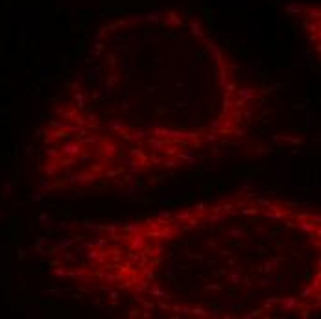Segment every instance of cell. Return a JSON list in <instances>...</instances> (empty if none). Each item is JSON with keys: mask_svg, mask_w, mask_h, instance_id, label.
Here are the masks:
<instances>
[{"mask_svg": "<svg viewBox=\"0 0 321 319\" xmlns=\"http://www.w3.org/2000/svg\"><path fill=\"white\" fill-rule=\"evenodd\" d=\"M148 135V131H135L133 135H129V139H133V140H141V139H144Z\"/></svg>", "mask_w": 321, "mask_h": 319, "instance_id": "cell-28", "label": "cell"}, {"mask_svg": "<svg viewBox=\"0 0 321 319\" xmlns=\"http://www.w3.org/2000/svg\"><path fill=\"white\" fill-rule=\"evenodd\" d=\"M233 111V101H231V98H229V94H225L223 96V113L227 115V113H231Z\"/></svg>", "mask_w": 321, "mask_h": 319, "instance_id": "cell-17", "label": "cell"}, {"mask_svg": "<svg viewBox=\"0 0 321 319\" xmlns=\"http://www.w3.org/2000/svg\"><path fill=\"white\" fill-rule=\"evenodd\" d=\"M129 153H131V157H137L139 160H146L148 157H146V153H142V150H139V148H131L129 150Z\"/></svg>", "mask_w": 321, "mask_h": 319, "instance_id": "cell-16", "label": "cell"}, {"mask_svg": "<svg viewBox=\"0 0 321 319\" xmlns=\"http://www.w3.org/2000/svg\"><path fill=\"white\" fill-rule=\"evenodd\" d=\"M286 227H290V229H295V227H297V223H294V221H286Z\"/></svg>", "mask_w": 321, "mask_h": 319, "instance_id": "cell-53", "label": "cell"}, {"mask_svg": "<svg viewBox=\"0 0 321 319\" xmlns=\"http://www.w3.org/2000/svg\"><path fill=\"white\" fill-rule=\"evenodd\" d=\"M46 155H50L52 159H57L61 153H59V148H50V150H46Z\"/></svg>", "mask_w": 321, "mask_h": 319, "instance_id": "cell-26", "label": "cell"}, {"mask_svg": "<svg viewBox=\"0 0 321 319\" xmlns=\"http://www.w3.org/2000/svg\"><path fill=\"white\" fill-rule=\"evenodd\" d=\"M142 308H146V310H151V308H155V304L151 302V301H142Z\"/></svg>", "mask_w": 321, "mask_h": 319, "instance_id": "cell-35", "label": "cell"}, {"mask_svg": "<svg viewBox=\"0 0 321 319\" xmlns=\"http://www.w3.org/2000/svg\"><path fill=\"white\" fill-rule=\"evenodd\" d=\"M190 216H192V212H190V210H185V212H179V214H177V219H179V221H186Z\"/></svg>", "mask_w": 321, "mask_h": 319, "instance_id": "cell-32", "label": "cell"}, {"mask_svg": "<svg viewBox=\"0 0 321 319\" xmlns=\"http://www.w3.org/2000/svg\"><path fill=\"white\" fill-rule=\"evenodd\" d=\"M56 275L57 277H67V271L65 269H56Z\"/></svg>", "mask_w": 321, "mask_h": 319, "instance_id": "cell-50", "label": "cell"}, {"mask_svg": "<svg viewBox=\"0 0 321 319\" xmlns=\"http://www.w3.org/2000/svg\"><path fill=\"white\" fill-rule=\"evenodd\" d=\"M109 297H111V299H116V297H118V292L111 290V292H109Z\"/></svg>", "mask_w": 321, "mask_h": 319, "instance_id": "cell-52", "label": "cell"}, {"mask_svg": "<svg viewBox=\"0 0 321 319\" xmlns=\"http://www.w3.org/2000/svg\"><path fill=\"white\" fill-rule=\"evenodd\" d=\"M264 216H266V218H271V219H282L284 218V214H282L281 210H273V212L268 210V212H264Z\"/></svg>", "mask_w": 321, "mask_h": 319, "instance_id": "cell-20", "label": "cell"}, {"mask_svg": "<svg viewBox=\"0 0 321 319\" xmlns=\"http://www.w3.org/2000/svg\"><path fill=\"white\" fill-rule=\"evenodd\" d=\"M157 306H159L160 310H166V312L170 310V304H168V302H164V301H159V302H157Z\"/></svg>", "mask_w": 321, "mask_h": 319, "instance_id": "cell-38", "label": "cell"}, {"mask_svg": "<svg viewBox=\"0 0 321 319\" xmlns=\"http://www.w3.org/2000/svg\"><path fill=\"white\" fill-rule=\"evenodd\" d=\"M210 210H212V212H220V210H221V205H212V207H210Z\"/></svg>", "mask_w": 321, "mask_h": 319, "instance_id": "cell-51", "label": "cell"}, {"mask_svg": "<svg viewBox=\"0 0 321 319\" xmlns=\"http://www.w3.org/2000/svg\"><path fill=\"white\" fill-rule=\"evenodd\" d=\"M89 160H94V155L83 150V151H81L80 155H78V162H89Z\"/></svg>", "mask_w": 321, "mask_h": 319, "instance_id": "cell-15", "label": "cell"}, {"mask_svg": "<svg viewBox=\"0 0 321 319\" xmlns=\"http://www.w3.org/2000/svg\"><path fill=\"white\" fill-rule=\"evenodd\" d=\"M271 269H273V262H266V264L262 266V271H266V273L271 271Z\"/></svg>", "mask_w": 321, "mask_h": 319, "instance_id": "cell-39", "label": "cell"}, {"mask_svg": "<svg viewBox=\"0 0 321 319\" xmlns=\"http://www.w3.org/2000/svg\"><path fill=\"white\" fill-rule=\"evenodd\" d=\"M316 225L318 223H314L312 219H303L297 223V229H301V231H304V233H314L316 231Z\"/></svg>", "mask_w": 321, "mask_h": 319, "instance_id": "cell-9", "label": "cell"}, {"mask_svg": "<svg viewBox=\"0 0 321 319\" xmlns=\"http://www.w3.org/2000/svg\"><path fill=\"white\" fill-rule=\"evenodd\" d=\"M227 81H229V70H227L225 66H221V70H220V85L223 87Z\"/></svg>", "mask_w": 321, "mask_h": 319, "instance_id": "cell-19", "label": "cell"}, {"mask_svg": "<svg viewBox=\"0 0 321 319\" xmlns=\"http://www.w3.org/2000/svg\"><path fill=\"white\" fill-rule=\"evenodd\" d=\"M139 258H141V255H135V253H131V255H129V260H131V264L139 262Z\"/></svg>", "mask_w": 321, "mask_h": 319, "instance_id": "cell-48", "label": "cell"}, {"mask_svg": "<svg viewBox=\"0 0 321 319\" xmlns=\"http://www.w3.org/2000/svg\"><path fill=\"white\" fill-rule=\"evenodd\" d=\"M83 150H85V146L81 142H78V140H65L63 146L59 148V153L61 155H74V157H78Z\"/></svg>", "mask_w": 321, "mask_h": 319, "instance_id": "cell-1", "label": "cell"}, {"mask_svg": "<svg viewBox=\"0 0 321 319\" xmlns=\"http://www.w3.org/2000/svg\"><path fill=\"white\" fill-rule=\"evenodd\" d=\"M205 209H207V205H205V203H198V207H196V210H198L200 214H203V212H205Z\"/></svg>", "mask_w": 321, "mask_h": 319, "instance_id": "cell-46", "label": "cell"}, {"mask_svg": "<svg viewBox=\"0 0 321 319\" xmlns=\"http://www.w3.org/2000/svg\"><path fill=\"white\" fill-rule=\"evenodd\" d=\"M220 255H221V257H229V255H231V251H220Z\"/></svg>", "mask_w": 321, "mask_h": 319, "instance_id": "cell-56", "label": "cell"}, {"mask_svg": "<svg viewBox=\"0 0 321 319\" xmlns=\"http://www.w3.org/2000/svg\"><path fill=\"white\" fill-rule=\"evenodd\" d=\"M310 288H312V290H314L316 293L319 292V277H316V279L312 280V284H310Z\"/></svg>", "mask_w": 321, "mask_h": 319, "instance_id": "cell-33", "label": "cell"}, {"mask_svg": "<svg viewBox=\"0 0 321 319\" xmlns=\"http://www.w3.org/2000/svg\"><path fill=\"white\" fill-rule=\"evenodd\" d=\"M142 229H144L142 223H127V225H126V231H127V233H139V231H142Z\"/></svg>", "mask_w": 321, "mask_h": 319, "instance_id": "cell-18", "label": "cell"}, {"mask_svg": "<svg viewBox=\"0 0 321 319\" xmlns=\"http://www.w3.org/2000/svg\"><path fill=\"white\" fill-rule=\"evenodd\" d=\"M44 140H46V142H48V144H52V142H56V137H54V131H48V129H46V131H44Z\"/></svg>", "mask_w": 321, "mask_h": 319, "instance_id": "cell-27", "label": "cell"}, {"mask_svg": "<svg viewBox=\"0 0 321 319\" xmlns=\"http://www.w3.org/2000/svg\"><path fill=\"white\" fill-rule=\"evenodd\" d=\"M225 218H227L225 212H223V214H214V216H209V221H210V223H218V221H223Z\"/></svg>", "mask_w": 321, "mask_h": 319, "instance_id": "cell-23", "label": "cell"}, {"mask_svg": "<svg viewBox=\"0 0 321 319\" xmlns=\"http://www.w3.org/2000/svg\"><path fill=\"white\" fill-rule=\"evenodd\" d=\"M273 282H271V279H262L260 280V286L262 288H268V286H271Z\"/></svg>", "mask_w": 321, "mask_h": 319, "instance_id": "cell-43", "label": "cell"}, {"mask_svg": "<svg viewBox=\"0 0 321 319\" xmlns=\"http://www.w3.org/2000/svg\"><path fill=\"white\" fill-rule=\"evenodd\" d=\"M144 277H146V280H151V279H153V271H151V267L144 271Z\"/></svg>", "mask_w": 321, "mask_h": 319, "instance_id": "cell-44", "label": "cell"}, {"mask_svg": "<svg viewBox=\"0 0 321 319\" xmlns=\"http://www.w3.org/2000/svg\"><path fill=\"white\" fill-rule=\"evenodd\" d=\"M148 146L151 148V151L160 153V151L168 146V142H166V140H162L160 137H151V139H148Z\"/></svg>", "mask_w": 321, "mask_h": 319, "instance_id": "cell-5", "label": "cell"}, {"mask_svg": "<svg viewBox=\"0 0 321 319\" xmlns=\"http://www.w3.org/2000/svg\"><path fill=\"white\" fill-rule=\"evenodd\" d=\"M186 223H188V227H186V229H194V227H198L200 218H192V216H190V218L186 219Z\"/></svg>", "mask_w": 321, "mask_h": 319, "instance_id": "cell-31", "label": "cell"}, {"mask_svg": "<svg viewBox=\"0 0 321 319\" xmlns=\"http://www.w3.org/2000/svg\"><path fill=\"white\" fill-rule=\"evenodd\" d=\"M57 170H59V166H57V160H56V159L48 160V162H46V166H44V172H46L48 175H54Z\"/></svg>", "mask_w": 321, "mask_h": 319, "instance_id": "cell-13", "label": "cell"}, {"mask_svg": "<svg viewBox=\"0 0 321 319\" xmlns=\"http://www.w3.org/2000/svg\"><path fill=\"white\" fill-rule=\"evenodd\" d=\"M124 127H126V124H124L122 120H118V118L113 120V122L109 124V129H111V131H122Z\"/></svg>", "mask_w": 321, "mask_h": 319, "instance_id": "cell-14", "label": "cell"}, {"mask_svg": "<svg viewBox=\"0 0 321 319\" xmlns=\"http://www.w3.org/2000/svg\"><path fill=\"white\" fill-rule=\"evenodd\" d=\"M242 212H244V214H259V209H257V207H255V209H244Z\"/></svg>", "mask_w": 321, "mask_h": 319, "instance_id": "cell-41", "label": "cell"}, {"mask_svg": "<svg viewBox=\"0 0 321 319\" xmlns=\"http://www.w3.org/2000/svg\"><path fill=\"white\" fill-rule=\"evenodd\" d=\"M72 242H74V238H72V240H63V242L59 243V247H63V249H65V247H68Z\"/></svg>", "mask_w": 321, "mask_h": 319, "instance_id": "cell-47", "label": "cell"}, {"mask_svg": "<svg viewBox=\"0 0 321 319\" xmlns=\"http://www.w3.org/2000/svg\"><path fill=\"white\" fill-rule=\"evenodd\" d=\"M297 306H299V302L295 297H284L281 304V312H294V310H297Z\"/></svg>", "mask_w": 321, "mask_h": 319, "instance_id": "cell-7", "label": "cell"}, {"mask_svg": "<svg viewBox=\"0 0 321 319\" xmlns=\"http://www.w3.org/2000/svg\"><path fill=\"white\" fill-rule=\"evenodd\" d=\"M162 151L166 153V157H175V155H177V148H175V146H170V148L166 146Z\"/></svg>", "mask_w": 321, "mask_h": 319, "instance_id": "cell-22", "label": "cell"}, {"mask_svg": "<svg viewBox=\"0 0 321 319\" xmlns=\"http://www.w3.org/2000/svg\"><path fill=\"white\" fill-rule=\"evenodd\" d=\"M223 89H225V94H231V92H235V91H236V85H235V83H229V81H227V83L223 85Z\"/></svg>", "mask_w": 321, "mask_h": 319, "instance_id": "cell-30", "label": "cell"}, {"mask_svg": "<svg viewBox=\"0 0 321 319\" xmlns=\"http://www.w3.org/2000/svg\"><path fill=\"white\" fill-rule=\"evenodd\" d=\"M221 210H223L225 214L231 212V210H233V203H223V205H221Z\"/></svg>", "mask_w": 321, "mask_h": 319, "instance_id": "cell-37", "label": "cell"}, {"mask_svg": "<svg viewBox=\"0 0 321 319\" xmlns=\"http://www.w3.org/2000/svg\"><path fill=\"white\" fill-rule=\"evenodd\" d=\"M56 160H57L59 168H70V166L78 164V157H74V155H59Z\"/></svg>", "mask_w": 321, "mask_h": 319, "instance_id": "cell-6", "label": "cell"}, {"mask_svg": "<svg viewBox=\"0 0 321 319\" xmlns=\"http://www.w3.org/2000/svg\"><path fill=\"white\" fill-rule=\"evenodd\" d=\"M94 179H96V175H94L91 170H87V172H78V174H70V175H68V181H70V183H92Z\"/></svg>", "mask_w": 321, "mask_h": 319, "instance_id": "cell-2", "label": "cell"}, {"mask_svg": "<svg viewBox=\"0 0 321 319\" xmlns=\"http://www.w3.org/2000/svg\"><path fill=\"white\" fill-rule=\"evenodd\" d=\"M233 122H235V124L242 122V113L240 111H235V113H233Z\"/></svg>", "mask_w": 321, "mask_h": 319, "instance_id": "cell-36", "label": "cell"}, {"mask_svg": "<svg viewBox=\"0 0 321 319\" xmlns=\"http://www.w3.org/2000/svg\"><path fill=\"white\" fill-rule=\"evenodd\" d=\"M314 293H316V292H314V290H312V288L308 286V288H306V290L303 292V297H310V295H314Z\"/></svg>", "mask_w": 321, "mask_h": 319, "instance_id": "cell-42", "label": "cell"}, {"mask_svg": "<svg viewBox=\"0 0 321 319\" xmlns=\"http://www.w3.org/2000/svg\"><path fill=\"white\" fill-rule=\"evenodd\" d=\"M76 101L80 103V107H83V101H85V96L81 92H76Z\"/></svg>", "mask_w": 321, "mask_h": 319, "instance_id": "cell-40", "label": "cell"}, {"mask_svg": "<svg viewBox=\"0 0 321 319\" xmlns=\"http://www.w3.org/2000/svg\"><path fill=\"white\" fill-rule=\"evenodd\" d=\"M220 125H221V118H218V120H214V122L210 124V129H218Z\"/></svg>", "mask_w": 321, "mask_h": 319, "instance_id": "cell-45", "label": "cell"}, {"mask_svg": "<svg viewBox=\"0 0 321 319\" xmlns=\"http://www.w3.org/2000/svg\"><path fill=\"white\" fill-rule=\"evenodd\" d=\"M242 273H244V267L240 266V267H236L233 273H229V282H231V284H240V275Z\"/></svg>", "mask_w": 321, "mask_h": 319, "instance_id": "cell-12", "label": "cell"}, {"mask_svg": "<svg viewBox=\"0 0 321 319\" xmlns=\"http://www.w3.org/2000/svg\"><path fill=\"white\" fill-rule=\"evenodd\" d=\"M177 160H186L190 166L192 164H196V157H194V151L192 150H186V151H177Z\"/></svg>", "mask_w": 321, "mask_h": 319, "instance_id": "cell-8", "label": "cell"}, {"mask_svg": "<svg viewBox=\"0 0 321 319\" xmlns=\"http://www.w3.org/2000/svg\"><path fill=\"white\" fill-rule=\"evenodd\" d=\"M98 150H100V155L103 157V159H111V157L116 153V144L111 142V140H103Z\"/></svg>", "mask_w": 321, "mask_h": 319, "instance_id": "cell-3", "label": "cell"}, {"mask_svg": "<svg viewBox=\"0 0 321 319\" xmlns=\"http://www.w3.org/2000/svg\"><path fill=\"white\" fill-rule=\"evenodd\" d=\"M227 234H231V236H235V238H245V234H244L242 231H238V229H231V231H227Z\"/></svg>", "mask_w": 321, "mask_h": 319, "instance_id": "cell-29", "label": "cell"}, {"mask_svg": "<svg viewBox=\"0 0 321 319\" xmlns=\"http://www.w3.org/2000/svg\"><path fill=\"white\" fill-rule=\"evenodd\" d=\"M244 105H245V101L242 100V98H238V100H235V101H233V109H242Z\"/></svg>", "mask_w": 321, "mask_h": 319, "instance_id": "cell-34", "label": "cell"}, {"mask_svg": "<svg viewBox=\"0 0 321 319\" xmlns=\"http://www.w3.org/2000/svg\"><path fill=\"white\" fill-rule=\"evenodd\" d=\"M148 280H141L139 284H137V288H135V293H141V292H144V290H148Z\"/></svg>", "mask_w": 321, "mask_h": 319, "instance_id": "cell-24", "label": "cell"}, {"mask_svg": "<svg viewBox=\"0 0 321 319\" xmlns=\"http://www.w3.org/2000/svg\"><path fill=\"white\" fill-rule=\"evenodd\" d=\"M174 312H181V304H175L174 306Z\"/></svg>", "mask_w": 321, "mask_h": 319, "instance_id": "cell-57", "label": "cell"}, {"mask_svg": "<svg viewBox=\"0 0 321 319\" xmlns=\"http://www.w3.org/2000/svg\"><path fill=\"white\" fill-rule=\"evenodd\" d=\"M238 96H240L244 101H253L255 98H257L255 91H253V89H249V87H244V89H240V91H238Z\"/></svg>", "mask_w": 321, "mask_h": 319, "instance_id": "cell-11", "label": "cell"}, {"mask_svg": "<svg viewBox=\"0 0 321 319\" xmlns=\"http://www.w3.org/2000/svg\"><path fill=\"white\" fill-rule=\"evenodd\" d=\"M162 166H166V168H175V166H177V157H175V159H164L162 160Z\"/></svg>", "mask_w": 321, "mask_h": 319, "instance_id": "cell-25", "label": "cell"}, {"mask_svg": "<svg viewBox=\"0 0 321 319\" xmlns=\"http://www.w3.org/2000/svg\"><path fill=\"white\" fill-rule=\"evenodd\" d=\"M105 243H107V242H105L103 238H100L98 242H96V245H98V247H101V245H105Z\"/></svg>", "mask_w": 321, "mask_h": 319, "instance_id": "cell-55", "label": "cell"}, {"mask_svg": "<svg viewBox=\"0 0 321 319\" xmlns=\"http://www.w3.org/2000/svg\"><path fill=\"white\" fill-rule=\"evenodd\" d=\"M141 314V310H131L129 312V317H135V316H139Z\"/></svg>", "mask_w": 321, "mask_h": 319, "instance_id": "cell-54", "label": "cell"}, {"mask_svg": "<svg viewBox=\"0 0 321 319\" xmlns=\"http://www.w3.org/2000/svg\"><path fill=\"white\" fill-rule=\"evenodd\" d=\"M205 139L210 142V140H218V137H216V133H209V135H205Z\"/></svg>", "mask_w": 321, "mask_h": 319, "instance_id": "cell-49", "label": "cell"}, {"mask_svg": "<svg viewBox=\"0 0 321 319\" xmlns=\"http://www.w3.org/2000/svg\"><path fill=\"white\" fill-rule=\"evenodd\" d=\"M151 297H157V299H166V301H172L174 299V295L172 293H168V292H164V290H160L159 286H148V290H146Z\"/></svg>", "mask_w": 321, "mask_h": 319, "instance_id": "cell-4", "label": "cell"}, {"mask_svg": "<svg viewBox=\"0 0 321 319\" xmlns=\"http://www.w3.org/2000/svg\"><path fill=\"white\" fill-rule=\"evenodd\" d=\"M142 247H146V240H144V236L142 234H131V249L135 251V249H142Z\"/></svg>", "mask_w": 321, "mask_h": 319, "instance_id": "cell-10", "label": "cell"}, {"mask_svg": "<svg viewBox=\"0 0 321 319\" xmlns=\"http://www.w3.org/2000/svg\"><path fill=\"white\" fill-rule=\"evenodd\" d=\"M162 157H159V155H151L150 159H148V162L150 164H153V166H162Z\"/></svg>", "mask_w": 321, "mask_h": 319, "instance_id": "cell-21", "label": "cell"}]
</instances>
